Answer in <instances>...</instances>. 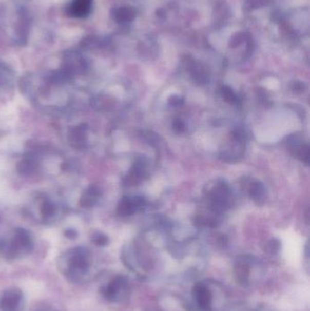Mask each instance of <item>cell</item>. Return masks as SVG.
<instances>
[{
	"label": "cell",
	"mask_w": 310,
	"mask_h": 311,
	"mask_svg": "<svg viewBox=\"0 0 310 311\" xmlns=\"http://www.w3.org/2000/svg\"><path fill=\"white\" fill-rule=\"evenodd\" d=\"M90 263L91 259L88 249L78 247L69 249L60 257L59 267L64 275L74 281L88 273Z\"/></svg>",
	"instance_id": "cell-1"
},
{
	"label": "cell",
	"mask_w": 310,
	"mask_h": 311,
	"mask_svg": "<svg viewBox=\"0 0 310 311\" xmlns=\"http://www.w3.org/2000/svg\"><path fill=\"white\" fill-rule=\"evenodd\" d=\"M34 243L30 233L22 227L14 229L12 239L9 241H0V253L8 259H18L30 254Z\"/></svg>",
	"instance_id": "cell-2"
},
{
	"label": "cell",
	"mask_w": 310,
	"mask_h": 311,
	"mask_svg": "<svg viewBox=\"0 0 310 311\" xmlns=\"http://www.w3.org/2000/svg\"><path fill=\"white\" fill-rule=\"evenodd\" d=\"M24 295L18 287H8L0 291V310L22 311Z\"/></svg>",
	"instance_id": "cell-3"
},
{
	"label": "cell",
	"mask_w": 310,
	"mask_h": 311,
	"mask_svg": "<svg viewBox=\"0 0 310 311\" xmlns=\"http://www.w3.org/2000/svg\"><path fill=\"white\" fill-rule=\"evenodd\" d=\"M127 278L123 275H118L112 279L108 285L100 288V293L108 301L118 302L120 301L121 296L127 289Z\"/></svg>",
	"instance_id": "cell-4"
},
{
	"label": "cell",
	"mask_w": 310,
	"mask_h": 311,
	"mask_svg": "<svg viewBox=\"0 0 310 311\" xmlns=\"http://www.w3.org/2000/svg\"><path fill=\"white\" fill-rule=\"evenodd\" d=\"M252 259L253 258L250 256H240L235 262V280L241 287H247L249 285Z\"/></svg>",
	"instance_id": "cell-5"
},
{
	"label": "cell",
	"mask_w": 310,
	"mask_h": 311,
	"mask_svg": "<svg viewBox=\"0 0 310 311\" xmlns=\"http://www.w3.org/2000/svg\"><path fill=\"white\" fill-rule=\"evenodd\" d=\"M40 162L38 156L36 153H28L16 164V172L20 176L29 177L34 175L40 169Z\"/></svg>",
	"instance_id": "cell-6"
},
{
	"label": "cell",
	"mask_w": 310,
	"mask_h": 311,
	"mask_svg": "<svg viewBox=\"0 0 310 311\" xmlns=\"http://www.w3.org/2000/svg\"><path fill=\"white\" fill-rule=\"evenodd\" d=\"M193 296L201 310H212V294L210 289L205 284H196L195 287H193Z\"/></svg>",
	"instance_id": "cell-7"
},
{
	"label": "cell",
	"mask_w": 310,
	"mask_h": 311,
	"mask_svg": "<svg viewBox=\"0 0 310 311\" xmlns=\"http://www.w3.org/2000/svg\"><path fill=\"white\" fill-rule=\"evenodd\" d=\"M88 138V126L87 124H80L72 128L68 134L69 143L74 148H82L86 147Z\"/></svg>",
	"instance_id": "cell-8"
},
{
	"label": "cell",
	"mask_w": 310,
	"mask_h": 311,
	"mask_svg": "<svg viewBox=\"0 0 310 311\" xmlns=\"http://www.w3.org/2000/svg\"><path fill=\"white\" fill-rule=\"evenodd\" d=\"M187 64L192 79L198 84H206L209 81L208 71L205 65L193 60H189Z\"/></svg>",
	"instance_id": "cell-9"
},
{
	"label": "cell",
	"mask_w": 310,
	"mask_h": 311,
	"mask_svg": "<svg viewBox=\"0 0 310 311\" xmlns=\"http://www.w3.org/2000/svg\"><path fill=\"white\" fill-rule=\"evenodd\" d=\"M100 197H101V191L100 188L95 185H91L88 187L80 197L79 205L83 208H90L95 206Z\"/></svg>",
	"instance_id": "cell-10"
},
{
	"label": "cell",
	"mask_w": 310,
	"mask_h": 311,
	"mask_svg": "<svg viewBox=\"0 0 310 311\" xmlns=\"http://www.w3.org/2000/svg\"><path fill=\"white\" fill-rule=\"evenodd\" d=\"M92 0H73L68 7V13L75 17H85L90 12Z\"/></svg>",
	"instance_id": "cell-11"
},
{
	"label": "cell",
	"mask_w": 310,
	"mask_h": 311,
	"mask_svg": "<svg viewBox=\"0 0 310 311\" xmlns=\"http://www.w3.org/2000/svg\"><path fill=\"white\" fill-rule=\"evenodd\" d=\"M245 184L247 185L246 187L251 199H253L258 203H259V201L264 200V197L266 194V188L261 182L257 180H249L245 181Z\"/></svg>",
	"instance_id": "cell-12"
},
{
	"label": "cell",
	"mask_w": 310,
	"mask_h": 311,
	"mask_svg": "<svg viewBox=\"0 0 310 311\" xmlns=\"http://www.w3.org/2000/svg\"><path fill=\"white\" fill-rule=\"evenodd\" d=\"M117 211L119 213V215L122 216V217L133 215L137 211V209H135V205L133 203L132 198L124 197L118 205Z\"/></svg>",
	"instance_id": "cell-13"
},
{
	"label": "cell",
	"mask_w": 310,
	"mask_h": 311,
	"mask_svg": "<svg viewBox=\"0 0 310 311\" xmlns=\"http://www.w3.org/2000/svg\"><path fill=\"white\" fill-rule=\"evenodd\" d=\"M291 153L297 157L298 160H301L306 166L309 163V147L306 144H299L293 148H289Z\"/></svg>",
	"instance_id": "cell-14"
},
{
	"label": "cell",
	"mask_w": 310,
	"mask_h": 311,
	"mask_svg": "<svg viewBox=\"0 0 310 311\" xmlns=\"http://www.w3.org/2000/svg\"><path fill=\"white\" fill-rule=\"evenodd\" d=\"M40 212H41L43 220L48 221V220H51L54 215L56 214V207H55L54 204L52 203L50 200L44 199V200L41 203Z\"/></svg>",
	"instance_id": "cell-15"
},
{
	"label": "cell",
	"mask_w": 310,
	"mask_h": 311,
	"mask_svg": "<svg viewBox=\"0 0 310 311\" xmlns=\"http://www.w3.org/2000/svg\"><path fill=\"white\" fill-rule=\"evenodd\" d=\"M91 105L96 110H108L113 106L111 100L108 96H96L91 100Z\"/></svg>",
	"instance_id": "cell-16"
},
{
	"label": "cell",
	"mask_w": 310,
	"mask_h": 311,
	"mask_svg": "<svg viewBox=\"0 0 310 311\" xmlns=\"http://www.w3.org/2000/svg\"><path fill=\"white\" fill-rule=\"evenodd\" d=\"M135 11L131 8H121L115 13V20L120 23L129 22L134 20Z\"/></svg>",
	"instance_id": "cell-17"
},
{
	"label": "cell",
	"mask_w": 310,
	"mask_h": 311,
	"mask_svg": "<svg viewBox=\"0 0 310 311\" xmlns=\"http://www.w3.org/2000/svg\"><path fill=\"white\" fill-rule=\"evenodd\" d=\"M193 224L197 227H217V220L212 218H207L204 216H197L193 220Z\"/></svg>",
	"instance_id": "cell-18"
},
{
	"label": "cell",
	"mask_w": 310,
	"mask_h": 311,
	"mask_svg": "<svg viewBox=\"0 0 310 311\" xmlns=\"http://www.w3.org/2000/svg\"><path fill=\"white\" fill-rule=\"evenodd\" d=\"M221 95L224 100L229 104H237L239 102V96L235 94L234 91L227 86H223L221 88Z\"/></svg>",
	"instance_id": "cell-19"
},
{
	"label": "cell",
	"mask_w": 310,
	"mask_h": 311,
	"mask_svg": "<svg viewBox=\"0 0 310 311\" xmlns=\"http://www.w3.org/2000/svg\"><path fill=\"white\" fill-rule=\"evenodd\" d=\"M92 243L95 244L98 247H106L109 243L108 236L102 232H94L91 236Z\"/></svg>",
	"instance_id": "cell-20"
},
{
	"label": "cell",
	"mask_w": 310,
	"mask_h": 311,
	"mask_svg": "<svg viewBox=\"0 0 310 311\" xmlns=\"http://www.w3.org/2000/svg\"><path fill=\"white\" fill-rule=\"evenodd\" d=\"M248 38H249V36H247L246 33H237L231 37L230 41H229V47L231 48H238L239 46L242 44L244 41H246Z\"/></svg>",
	"instance_id": "cell-21"
},
{
	"label": "cell",
	"mask_w": 310,
	"mask_h": 311,
	"mask_svg": "<svg viewBox=\"0 0 310 311\" xmlns=\"http://www.w3.org/2000/svg\"><path fill=\"white\" fill-rule=\"evenodd\" d=\"M280 249V242L279 240L273 239V240H269L266 245V251L269 254H277Z\"/></svg>",
	"instance_id": "cell-22"
},
{
	"label": "cell",
	"mask_w": 310,
	"mask_h": 311,
	"mask_svg": "<svg viewBox=\"0 0 310 311\" xmlns=\"http://www.w3.org/2000/svg\"><path fill=\"white\" fill-rule=\"evenodd\" d=\"M132 200H133V203L135 205L137 211L143 209L144 207L147 206V201L144 199L143 197H140V196L133 197Z\"/></svg>",
	"instance_id": "cell-23"
},
{
	"label": "cell",
	"mask_w": 310,
	"mask_h": 311,
	"mask_svg": "<svg viewBox=\"0 0 310 311\" xmlns=\"http://www.w3.org/2000/svg\"><path fill=\"white\" fill-rule=\"evenodd\" d=\"M172 126H173V129L177 133H183L186 130V125L182 120H179V119L174 120Z\"/></svg>",
	"instance_id": "cell-24"
},
{
	"label": "cell",
	"mask_w": 310,
	"mask_h": 311,
	"mask_svg": "<svg viewBox=\"0 0 310 311\" xmlns=\"http://www.w3.org/2000/svg\"><path fill=\"white\" fill-rule=\"evenodd\" d=\"M269 0H247V5L251 8H261L267 4Z\"/></svg>",
	"instance_id": "cell-25"
},
{
	"label": "cell",
	"mask_w": 310,
	"mask_h": 311,
	"mask_svg": "<svg viewBox=\"0 0 310 311\" xmlns=\"http://www.w3.org/2000/svg\"><path fill=\"white\" fill-rule=\"evenodd\" d=\"M233 136L236 141H238L239 143H243L245 140H246V134L243 129H236L234 133H233Z\"/></svg>",
	"instance_id": "cell-26"
},
{
	"label": "cell",
	"mask_w": 310,
	"mask_h": 311,
	"mask_svg": "<svg viewBox=\"0 0 310 311\" xmlns=\"http://www.w3.org/2000/svg\"><path fill=\"white\" fill-rule=\"evenodd\" d=\"M291 88H292V90L296 93H302L306 90V86L301 81H295Z\"/></svg>",
	"instance_id": "cell-27"
},
{
	"label": "cell",
	"mask_w": 310,
	"mask_h": 311,
	"mask_svg": "<svg viewBox=\"0 0 310 311\" xmlns=\"http://www.w3.org/2000/svg\"><path fill=\"white\" fill-rule=\"evenodd\" d=\"M183 103V98H181V96L174 95V96H171L170 98L168 99V104L171 105V106H174V107L180 106V105H182Z\"/></svg>",
	"instance_id": "cell-28"
},
{
	"label": "cell",
	"mask_w": 310,
	"mask_h": 311,
	"mask_svg": "<svg viewBox=\"0 0 310 311\" xmlns=\"http://www.w3.org/2000/svg\"><path fill=\"white\" fill-rule=\"evenodd\" d=\"M64 235L65 237L68 239V240H76V238H78V236H79V233L76 231V229H74V228H68V229H66L65 231H64Z\"/></svg>",
	"instance_id": "cell-29"
}]
</instances>
